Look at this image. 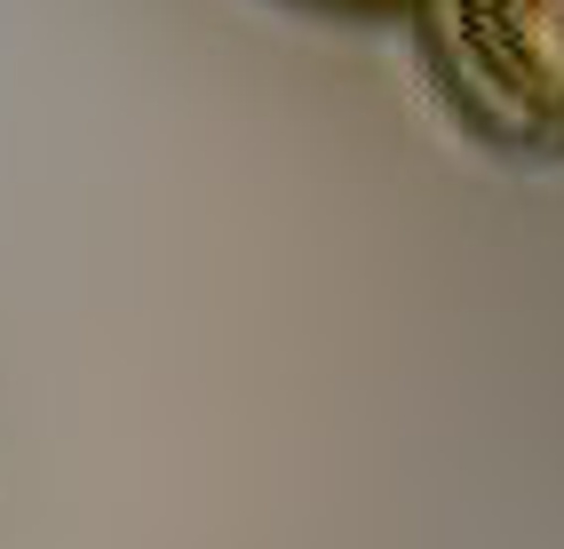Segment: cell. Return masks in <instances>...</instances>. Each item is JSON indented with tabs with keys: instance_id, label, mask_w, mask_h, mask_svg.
Instances as JSON below:
<instances>
[{
	"instance_id": "6da1fadb",
	"label": "cell",
	"mask_w": 564,
	"mask_h": 549,
	"mask_svg": "<svg viewBox=\"0 0 564 549\" xmlns=\"http://www.w3.org/2000/svg\"><path fill=\"white\" fill-rule=\"evenodd\" d=\"M437 104L517 168H564V0H405Z\"/></svg>"
},
{
	"instance_id": "7a4b0ae2",
	"label": "cell",
	"mask_w": 564,
	"mask_h": 549,
	"mask_svg": "<svg viewBox=\"0 0 564 549\" xmlns=\"http://www.w3.org/2000/svg\"><path fill=\"white\" fill-rule=\"evenodd\" d=\"M279 9L334 17V24H382V17H405V0H279Z\"/></svg>"
}]
</instances>
